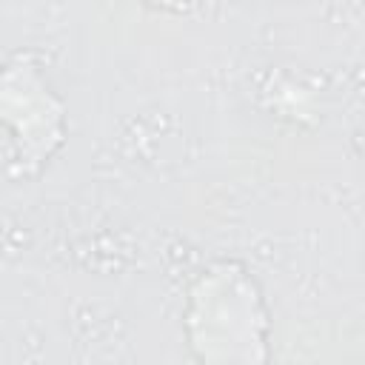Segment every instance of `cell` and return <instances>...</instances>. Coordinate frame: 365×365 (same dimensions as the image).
<instances>
[{"mask_svg":"<svg viewBox=\"0 0 365 365\" xmlns=\"http://www.w3.org/2000/svg\"><path fill=\"white\" fill-rule=\"evenodd\" d=\"M185 336L194 365H271L268 311L242 262L220 259L194 277Z\"/></svg>","mask_w":365,"mask_h":365,"instance_id":"obj_1","label":"cell"}]
</instances>
